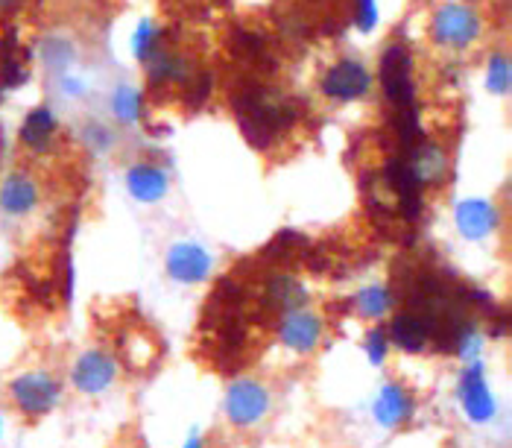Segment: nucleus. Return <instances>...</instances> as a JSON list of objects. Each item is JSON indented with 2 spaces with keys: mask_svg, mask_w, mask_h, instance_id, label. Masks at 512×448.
Here are the masks:
<instances>
[{
  "mask_svg": "<svg viewBox=\"0 0 512 448\" xmlns=\"http://www.w3.org/2000/svg\"><path fill=\"white\" fill-rule=\"evenodd\" d=\"M235 115L246 141L255 147H270L278 132L293 123V109L284 100H278L276 94L264 91L261 85L237 91Z\"/></svg>",
  "mask_w": 512,
  "mask_h": 448,
  "instance_id": "obj_1",
  "label": "nucleus"
},
{
  "mask_svg": "<svg viewBox=\"0 0 512 448\" xmlns=\"http://www.w3.org/2000/svg\"><path fill=\"white\" fill-rule=\"evenodd\" d=\"M381 85L387 100L398 109H413V82H410V56L404 47H390L381 62Z\"/></svg>",
  "mask_w": 512,
  "mask_h": 448,
  "instance_id": "obj_6",
  "label": "nucleus"
},
{
  "mask_svg": "<svg viewBox=\"0 0 512 448\" xmlns=\"http://www.w3.org/2000/svg\"><path fill=\"white\" fill-rule=\"evenodd\" d=\"M489 88L498 91V94H507L510 91V62L504 56H495L492 59V68H489Z\"/></svg>",
  "mask_w": 512,
  "mask_h": 448,
  "instance_id": "obj_21",
  "label": "nucleus"
},
{
  "mask_svg": "<svg viewBox=\"0 0 512 448\" xmlns=\"http://www.w3.org/2000/svg\"><path fill=\"white\" fill-rule=\"evenodd\" d=\"M264 302H267V308H276L278 314L305 308V302H308V287L302 285L296 276L273 273V276L267 279V285H264Z\"/></svg>",
  "mask_w": 512,
  "mask_h": 448,
  "instance_id": "obj_15",
  "label": "nucleus"
},
{
  "mask_svg": "<svg viewBox=\"0 0 512 448\" xmlns=\"http://www.w3.org/2000/svg\"><path fill=\"white\" fill-rule=\"evenodd\" d=\"M457 226L469 241H483L498 226V211L486 200H469L457 208Z\"/></svg>",
  "mask_w": 512,
  "mask_h": 448,
  "instance_id": "obj_16",
  "label": "nucleus"
},
{
  "mask_svg": "<svg viewBox=\"0 0 512 448\" xmlns=\"http://www.w3.org/2000/svg\"><path fill=\"white\" fill-rule=\"evenodd\" d=\"M185 448H202V440H199V437H191V440L185 443Z\"/></svg>",
  "mask_w": 512,
  "mask_h": 448,
  "instance_id": "obj_25",
  "label": "nucleus"
},
{
  "mask_svg": "<svg viewBox=\"0 0 512 448\" xmlns=\"http://www.w3.org/2000/svg\"><path fill=\"white\" fill-rule=\"evenodd\" d=\"M39 205V185L33 176L27 173H12L3 179L0 185V208L9 214V217H24L30 211H36Z\"/></svg>",
  "mask_w": 512,
  "mask_h": 448,
  "instance_id": "obj_13",
  "label": "nucleus"
},
{
  "mask_svg": "<svg viewBox=\"0 0 512 448\" xmlns=\"http://www.w3.org/2000/svg\"><path fill=\"white\" fill-rule=\"evenodd\" d=\"M416 413V399L407 387L401 384H384V390L375 399V419L384 428H401L413 419Z\"/></svg>",
  "mask_w": 512,
  "mask_h": 448,
  "instance_id": "obj_10",
  "label": "nucleus"
},
{
  "mask_svg": "<svg viewBox=\"0 0 512 448\" xmlns=\"http://www.w3.org/2000/svg\"><path fill=\"white\" fill-rule=\"evenodd\" d=\"M387 337L393 340V346H398L401 352H410V355H419V352H425V349L434 343L431 328L425 326V320L416 317V314L407 311V308H404L401 314H395Z\"/></svg>",
  "mask_w": 512,
  "mask_h": 448,
  "instance_id": "obj_14",
  "label": "nucleus"
},
{
  "mask_svg": "<svg viewBox=\"0 0 512 448\" xmlns=\"http://www.w3.org/2000/svg\"><path fill=\"white\" fill-rule=\"evenodd\" d=\"M401 159L416 176V182L425 185H439L448 173V153L434 144V141H416L410 150H401Z\"/></svg>",
  "mask_w": 512,
  "mask_h": 448,
  "instance_id": "obj_7",
  "label": "nucleus"
},
{
  "mask_svg": "<svg viewBox=\"0 0 512 448\" xmlns=\"http://www.w3.org/2000/svg\"><path fill=\"white\" fill-rule=\"evenodd\" d=\"M167 188H170L167 173L156 164H138L129 173V191L138 203H158L167 194Z\"/></svg>",
  "mask_w": 512,
  "mask_h": 448,
  "instance_id": "obj_17",
  "label": "nucleus"
},
{
  "mask_svg": "<svg viewBox=\"0 0 512 448\" xmlns=\"http://www.w3.org/2000/svg\"><path fill=\"white\" fill-rule=\"evenodd\" d=\"M357 24H360V30H372V24H375V18H378V9H375V3L372 0H357Z\"/></svg>",
  "mask_w": 512,
  "mask_h": 448,
  "instance_id": "obj_23",
  "label": "nucleus"
},
{
  "mask_svg": "<svg viewBox=\"0 0 512 448\" xmlns=\"http://www.w3.org/2000/svg\"><path fill=\"white\" fill-rule=\"evenodd\" d=\"M53 132H56V118L50 109H36L27 115V121L21 126V141L36 150V153H44L53 141Z\"/></svg>",
  "mask_w": 512,
  "mask_h": 448,
  "instance_id": "obj_18",
  "label": "nucleus"
},
{
  "mask_svg": "<svg viewBox=\"0 0 512 448\" xmlns=\"http://www.w3.org/2000/svg\"><path fill=\"white\" fill-rule=\"evenodd\" d=\"M393 305H395L393 290L384 285L363 287V290L355 296L357 314H360V317H366V320H384V317L393 311Z\"/></svg>",
  "mask_w": 512,
  "mask_h": 448,
  "instance_id": "obj_19",
  "label": "nucleus"
},
{
  "mask_svg": "<svg viewBox=\"0 0 512 448\" xmlns=\"http://www.w3.org/2000/svg\"><path fill=\"white\" fill-rule=\"evenodd\" d=\"M0 431H3V416H0Z\"/></svg>",
  "mask_w": 512,
  "mask_h": 448,
  "instance_id": "obj_27",
  "label": "nucleus"
},
{
  "mask_svg": "<svg viewBox=\"0 0 512 448\" xmlns=\"http://www.w3.org/2000/svg\"><path fill=\"white\" fill-rule=\"evenodd\" d=\"M477 36V18L466 6H442L436 15V39L448 47H466Z\"/></svg>",
  "mask_w": 512,
  "mask_h": 448,
  "instance_id": "obj_12",
  "label": "nucleus"
},
{
  "mask_svg": "<svg viewBox=\"0 0 512 448\" xmlns=\"http://www.w3.org/2000/svg\"><path fill=\"white\" fill-rule=\"evenodd\" d=\"M9 405L27 419H41L59 408L62 402V381L47 369H27L15 375L6 387Z\"/></svg>",
  "mask_w": 512,
  "mask_h": 448,
  "instance_id": "obj_2",
  "label": "nucleus"
},
{
  "mask_svg": "<svg viewBox=\"0 0 512 448\" xmlns=\"http://www.w3.org/2000/svg\"><path fill=\"white\" fill-rule=\"evenodd\" d=\"M211 255L197 244H176L167 252V276L182 285H199L211 273Z\"/></svg>",
  "mask_w": 512,
  "mask_h": 448,
  "instance_id": "obj_8",
  "label": "nucleus"
},
{
  "mask_svg": "<svg viewBox=\"0 0 512 448\" xmlns=\"http://www.w3.org/2000/svg\"><path fill=\"white\" fill-rule=\"evenodd\" d=\"M118 369L120 367L115 355H109V352H103V349H91V352L79 355L71 378H74V387H77L79 393L97 396V393H103V390H109V387L115 384Z\"/></svg>",
  "mask_w": 512,
  "mask_h": 448,
  "instance_id": "obj_5",
  "label": "nucleus"
},
{
  "mask_svg": "<svg viewBox=\"0 0 512 448\" xmlns=\"http://www.w3.org/2000/svg\"><path fill=\"white\" fill-rule=\"evenodd\" d=\"M273 408L270 390L255 378H237L226 393V416L237 428H255Z\"/></svg>",
  "mask_w": 512,
  "mask_h": 448,
  "instance_id": "obj_3",
  "label": "nucleus"
},
{
  "mask_svg": "<svg viewBox=\"0 0 512 448\" xmlns=\"http://www.w3.org/2000/svg\"><path fill=\"white\" fill-rule=\"evenodd\" d=\"M115 115L123 123H135L141 118V94L135 88H120L115 94Z\"/></svg>",
  "mask_w": 512,
  "mask_h": 448,
  "instance_id": "obj_20",
  "label": "nucleus"
},
{
  "mask_svg": "<svg viewBox=\"0 0 512 448\" xmlns=\"http://www.w3.org/2000/svg\"><path fill=\"white\" fill-rule=\"evenodd\" d=\"M135 53H138L141 59H147V56L153 53V27H150V24H141V30H138V44H135Z\"/></svg>",
  "mask_w": 512,
  "mask_h": 448,
  "instance_id": "obj_24",
  "label": "nucleus"
},
{
  "mask_svg": "<svg viewBox=\"0 0 512 448\" xmlns=\"http://www.w3.org/2000/svg\"><path fill=\"white\" fill-rule=\"evenodd\" d=\"M369 82L372 80L360 62H340L325 74L322 91L334 100H357L369 91Z\"/></svg>",
  "mask_w": 512,
  "mask_h": 448,
  "instance_id": "obj_11",
  "label": "nucleus"
},
{
  "mask_svg": "<svg viewBox=\"0 0 512 448\" xmlns=\"http://www.w3.org/2000/svg\"><path fill=\"white\" fill-rule=\"evenodd\" d=\"M460 402H463V410L472 422H489L495 416V396L486 384V375L480 364H472V367L463 372L460 378Z\"/></svg>",
  "mask_w": 512,
  "mask_h": 448,
  "instance_id": "obj_9",
  "label": "nucleus"
},
{
  "mask_svg": "<svg viewBox=\"0 0 512 448\" xmlns=\"http://www.w3.org/2000/svg\"><path fill=\"white\" fill-rule=\"evenodd\" d=\"M387 346H390V337L384 328H372L369 337H366V352H369V361L372 364H384L387 358Z\"/></svg>",
  "mask_w": 512,
  "mask_h": 448,
  "instance_id": "obj_22",
  "label": "nucleus"
},
{
  "mask_svg": "<svg viewBox=\"0 0 512 448\" xmlns=\"http://www.w3.org/2000/svg\"><path fill=\"white\" fill-rule=\"evenodd\" d=\"M322 337H325V323H322L319 314L308 311V308L287 311L278 320V340L290 352H296V355H311V352H316L319 343H322Z\"/></svg>",
  "mask_w": 512,
  "mask_h": 448,
  "instance_id": "obj_4",
  "label": "nucleus"
},
{
  "mask_svg": "<svg viewBox=\"0 0 512 448\" xmlns=\"http://www.w3.org/2000/svg\"><path fill=\"white\" fill-rule=\"evenodd\" d=\"M9 3H12V0H0V6H9Z\"/></svg>",
  "mask_w": 512,
  "mask_h": 448,
  "instance_id": "obj_26",
  "label": "nucleus"
}]
</instances>
